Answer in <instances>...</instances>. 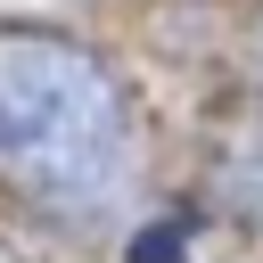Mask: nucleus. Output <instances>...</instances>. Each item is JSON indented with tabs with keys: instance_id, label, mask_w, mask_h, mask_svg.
<instances>
[{
	"instance_id": "obj_1",
	"label": "nucleus",
	"mask_w": 263,
	"mask_h": 263,
	"mask_svg": "<svg viewBox=\"0 0 263 263\" xmlns=\"http://www.w3.org/2000/svg\"><path fill=\"white\" fill-rule=\"evenodd\" d=\"M140 173V123L99 49L58 25H0V189L49 222H99Z\"/></svg>"
},
{
	"instance_id": "obj_2",
	"label": "nucleus",
	"mask_w": 263,
	"mask_h": 263,
	"mask_svg": "<svg viewBox=\"0 0 263 263\" xmlns=\"http://www.w3.org/2000/svg\"><path fill=\"white\" fill-rule=\"evenodd\" d=\"M181 255H189L181 222H156V230H140V238H132V263H181Z\"/></svg>"
},
{
	"instance_id": "obj_3",
	"label": "nucleus",
	"mask_w": 263,
	"mask_h": 263,
	"mask_svg": "<svg viewBox=\"0 0 263 263\" xmlns=\"http://www.w3.org/2000/svg\"><path fill=\"white\" fill-rule=\"evenodd\" d=\"M238 205H247V214L263 222V164H255V173H238Z\"/></svg>"
},
{
	"instance_id": "obj_4",
	"label": "nucleus",
	"mask_w": 263,
	"mask_h": 263,
	"mask_svg": "<svg viewBox=\"0 0 263 263\" xmlns=\"http://www.w3.org/2000/svg\"><path fill=\"white\" fill-rule=\"evenodd\" d=\"M0 263H25V255H16V247H8V238H0Z\"/></svg>"
}]
</instances>
